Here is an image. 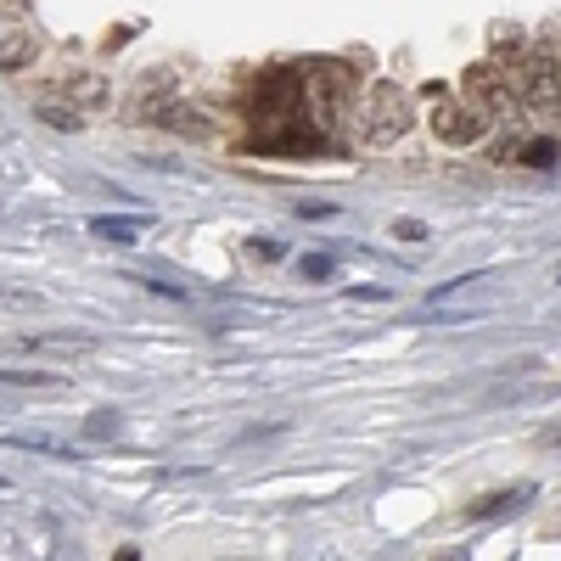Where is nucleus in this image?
<instances>
[{
	"instance_id": "nucleus-12",
	"label": "nucleus",
	"mask_w": 561,
	"mask_h": 561,
	"mask_svg": "<svg viewBox=\"0 0 561 561\" xmlns=\"http://www.w3.org/2000/svg\"><path fill=\"white\" fill-rule=\"evenodd\" d=\"M45 298L34 287H12V280H0V309H39Z\"/></svg>"
},
{
	"instance_id": "nucleus-2",
	"label": "nucleus",
	"mask_w": 561,
	"mask_h": 561,
	"mask_svg": "<svg viewBox=\"0 0 561 561\" xmlns=\"http://www.w3.org/2000/svg\"><path fill=\"white\" fill-rule=\"evenodd\" d=\"M410 96L399 84H370V96H365V140H377V147H388V140H399L410 129Z\"/></svg>"
},
{
	"instance_id": "nucleus-11",
	"label": "nucleus",
	"mask_w": 561,
	"mask_h": 561,
	"mask_svg": "<svg viewBox=\"0 0 561 561\" xmlns=\"http://www.w3.org/2000/svg\"><path fill=\"white\" fill-rule=\"evenodd\" d=\"M0 388H57L51 370H0Z\"/></svg>"
},
{
	"instance_id": "nucleus-5",
	"label": "nucleus",
	"mask_w": 561,
	"mask_h": 561,
	"mask_svg": "<svg viewBox=\"0 0 561 561\" xmlns=\"http://www.w3.org/2000/svg\"><path fill=\"white\" fill-rule=\"evenodd\" d=\"M28 57H34V34H28V23L12 18V12H0V73L28 68Z\"/></svg>"
},
{
	"instance_id": "nucleus-14",
	"label": "nucleus",
	"mask_w": 561,
	"mask_h": 561,
	"mask_svg": "<svg viewBox=\"0 0 561 561\" xmlns=\"http://www.w3.org/2000/svg\"><path fill=\"white\" fill-rule=\"evenodd\" d=\"M298 275H304V280H325V275H332V259L309 253V259H298Z\"/></svg>"
},
{
	"instance_id": "nucleus-10",
	"label": "nucleus",
	"mask_w": 561,
	"mask_h": 561,
	"mask_svg": "<svg viewBox=\"0 0 561 561\" xmlns=\"http://www.w3.org/2000/svg\"><path fill=\"white\" fill-rule=\"evenodd\" d=\"M140 230H147V219H118V214H96V219H90V237H102V242H135Z\"/></svg>"
},
{
	"instance_id": "nucleus-17",
	"label": "nucleus",
	"mask_w": 561,
	"mask_h": 561,
	"mask_svg": "<svg viewBox=\"0 0 561 561\" xmlns=\"http://www.w3.org/2000/svg\"><path fill=\"white\" fill-rule=\"evenodd\" d=\"M113 433V410H102L96 421H90V438H107Z\"/></svg>"
},
{
	"instance_id": "nucleus-4",
	"label": "nucleus",
	"mask_w": 561,
	"mask_h": 561,
	"mask_svg": "<svg viewBox=\"0 0 561 561\" xmlns=\"http://www.w3.org/2000/svg\"><path fill=\"white\" fill-rule=\"evenodd\" d=\"M483 124H489L483 102H438V113H433V135L449 140V147H472V140H483Z\"/></svg>"
},
{
	"instance_id": "nucleus-19",
	"label": "nucleus",
	"mask_w": 561,
	"mask_h": 561,
	"mask_svg": "<svg viewBox=\"0 0 561 561\" xmlns=\"http://www.w3.org/2000/svg\"><path fill=\"white\" fill-rule=\"evenodd\" d=\"M550 444H561V433H550Z\"/></svg>"
},
{
	"instance_id": "nucleus-9",
	"label": "nucleus",
	"mask_w": 561,
	"mask_h": 561,
	"mask_svg": "<svg viewBox=\"0 0 561 561\" xmlns=\"http://www.w3.org/2000/svg\"><path fill=\"white\" fill-rule=\"evenodd\" d=\"M517 500H534V483H517V489H505V494H489V500H478L472 511H466V517H472V523H489V517H505V511H511V505H517Z\"/></svg>"
},
{
	"instance_id": "nucleus-7",
	"label": "nucleus",
	"mask_w": 561,
	"mask_h": 561,
	"mask_svg": "<svg viewBox=\"0 0 561 561\" xmlns=\"http://www.w3.org/2000/svg\"><path fill=\"white\" fill-rule=\"evenodd\" d=\"M0 444H7V449H28V455H51V460H79V449H73V444L45 438V433H7Z\"/></svg>"
},
{
	"instance_id": "nucleus-6",
	"label": "nucleus",
	"mask_w": 561,
	"mask_h": 561,
	"mask_svg": "<svg viewBox=\"0 0 561 561\" xmlns=\"http://www.w3.org/2000/svg\"><path fill=\"white\" fill-rule=\"evenodd\" d=\"M466 84H472V96H478V102H483L489 113H505L511 102H523L517 90L505 84V73H500V68H483V62H478L472 73H466Z\"/></svg>"
},
{
	"instance_id": "nucleus-8",
	"label": "nucleus",
	"mask_w": 561,
	"mask_h": 561,
	"mask_svg": "<svg viewBox=\"0 0 561 561\" xmlns=\"http://www.w3.org/2000/svg\"><path fill=\"white\" fill-rule=\"evenodd\" d=\"M18 348H51V354H84V348H96V337H84V332H34V337H18Z\"/></svg>"
},
{
	"instance_id": "nucleus-15",
	"label": "nucleus",
	"mask_w": 561,
	"mask_h": 561,
	"mask_svg": "<svg viewBox=\"0 0 561 561\" xmlns=\"http://www.w3.org/2000/svg\"><path fill=\"white\" fill-rule=\"evenodd\" d=\"M393 237L399 242H427V225L421 219H393Z\"/></svg>"
},
{
	"instance_id": "nucleus-18",
	"label": "nucleus",
	"mask_w": 561,
	"mask_h": 561,
	"mask_svg": "<svg viewBox=\"0 0 561 561\" xmlns=\"http://www.w3.org/2000/svg\"><path fill=\"white\" fill-rule=\"evenodd\" d=\"M45 118H51V124H62V129H79V118L73 113H62V107H39Z\"/></svg>"
},
{
	"instance_id": "nucleus-13",
	"label": "nucleus",
	"mask_w": 561,
	"mask_h": 561,
	"mask_svg": "<svg viewBox=\"0 0 561 561\" xmlns=\"http://www.w3.org/2000/svg\"><path fill=\"white\" fill-rule=\"evenodd\" d=\"M523 163H534V169H550L556 163V147H550V140H528V147L517 152Z\"/></svg>"
},
{
	"instance_id": "nucleus-1",
	"label": "nucleus",
	"mask_w": 561,
	"mask_h": 561,
	"mask_svg": "<svg viewBox=\"0 0 561 561\" xmlns=\"http://www.w3.org/2000/svg\"><path fill=\"white\" fill-rule=\"evenodd\" d=\"M348 96H354V73H348L343 62H314V68H304V113H309L314 129L332 135L337 118L348 113Z\"/></svg>"
},
{
	"instance_id": "nucleus-16",
	"label": "nucleus",
	"mask_w": 561,
	"mask_h": 561,
	"mask_svg": "<svg viewBox=\"0 0 561 561\" xmlns=\"http://www.w3.org/2000/svg\"><path fill=\"white\" fill-rule=\"evenodd\" d=\"M304 219H332V203H298Z\"/></svg>"
},
{
	"instance_id": "nucleus-3",
	"label": "nucleus",
	"mask_w": 561,
	"mask_h": 561,
	"mask_svg": "<svg viewBox=\"0 0 561 561\" xmlns=\"http://www.w3.org/2000/svg\"><path fill=\"white\" fill-rule=\"evenodd\" d=\"M517 68H523L517 96H523L528 107H539V113L561 107V68H556V57H550V51H523V57H517Z\"/></svg>"
}]
</instances>
